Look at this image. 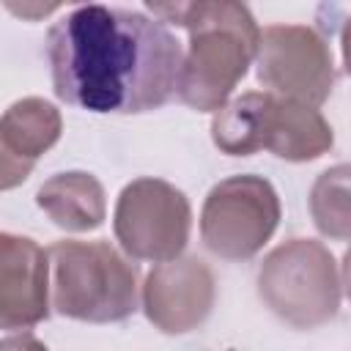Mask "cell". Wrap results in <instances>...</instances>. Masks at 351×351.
I'll return each instance as SVG.
<instances>
[{
    "instance_id": "11",
    "label": "cell",
    "mask_w": 351,
    "mask_h": 351,
    "mask_svg": "<svg viewBox=\"0 0 351 351\" xmlns=\"http://www.w3.org/2000/svg\"><path fill=\"white\" fill-rule=\"evenodd\" d=\"M36 206L63 230L88 233L107 217V195L101 181L85 170H66L49 176L36 189Z\"/></svg>"
},
{
    "instance_id": "6",
    "label": "cell",
    "mask_w": 351,
    "mask_h": 351,
    "mask_svg": "<svg viewBox=\"0 0 351 351\" xmlns=\"http://www.w3.org/2000/svg\"><path fill=\"white\" fill-rule=\"evenodd\" d=\"M192 230L189 197L170 181L143 176L129 181L112 211V233L132 261L165 263L184 252Z\"/></svg>"
},
{
    "instance_id": "13",
    "label": "cell",
    "mask_w": 351,
    "mask_h": 351,
    "mask_svg": "<svg viewBox=\"0 0 351 351\" xmlns=\"http://www.w3.org/2000/svg\"><path fill=\"white\" fill-rule=\"evenodd\" d=\"M269 104L271 93L266 90H247L228 99L211 115V143L228 156H252L263 151Z\"/></svg>"
},
{
    "instance_id": "16",
    "label": "cell",
    "mask_w": 351,
    "mask_h": 351,
    "mask_svg": "<svg viewBox=\"0 0 351 351\" xmlns=\"http://www.w3.org/2000/svg\"><path fill=\"white\" fill-rule=\"evenodd\" d=\"M0 351H49V348L30 332H14L0 340Z\"/></svg>"
},
{
    "instance_id": "14",
    "label": "cell",
    "mask_w": 351,
    "mask_h": 351,
    "mask_svg": "<svg viewBox=\"0 0 351 351\" xmlns=\"http://www.w3.org/2000/svg\"><path fill=\"white\" fill-rule=\"evenodd\" d=\"M313 225L335 241H348L351 236V167L346 162L324 170L307 197Z\"/></svg>"
},
{
    "instance_id": "3",
    "label": "cell",
    "mask_w": 351,
    "mask_h": 351,
    "mask_svg": "<svg viewBox=\"0 0 351 351\" xmlns=\"http://www.w3.org/2000/svg\"><path fill=\"white\" fill-rule=\"evenodd\" d=\"M49 307L82 324H118L140 307L134 266L110 241L63 239L47 250Z\"/></svg>"
},
{
    "instance_id": "5",
    "label": "cell",
    "mask_w": 351,
    "mask_h": 351,
    "mask_svg": "<svg viewBox=\"0 0 351 351\" xmlns=\"http://www.w3.org/2000/svg\"><path fill=\"white\" fill-rule=\"evenodd\" d=\"M282 208L263 176L239 173L214 184L200 208V241L222 261H250L274 236Z\"/></svg>"
},
{
    "instance_id": "7",
    "label": "cell",
    "mask_w": 351,
    "mask_h": 351,
    "mask_svg": "<svg viewBox=\"0 0 351 351\" xmlns=\"http://www.w3.org/2000/svg\"><path fill=\"white\" fill-rule=\"evenodd\" d=\"M252 66L266 93L310 107H321L337 82L329 41L307 25L261 27Z\"/></svg>"
},
{
    "instance_id": "17",
    "label": "cell",
    "mask_w": 351,
    "mask_h": 351,
    "mask_svg": "<svg viewBox=\"0 0 351 351\" xmlns=\"http://www.w3.org/2000/svg\"><path fill=\"white\" fill-rule=\"evenodd\" d=\"M14 14H19V16H41V14H49V11H58L60 5H8Z\"/></svg>"
},
{
    "instance_id": "4",
    "label": "cell",
    "mask_w": 351,
    "mask_h": 351,
    "mask_svg": "<svg viewBox=\"0 0 351 351\" xmlns=\"http://www.w3.org/2000/svg\"><path fill=\"white\" fill-rule=\"evenodd\" d=\"M346 274L332 250L315 239H288L258 266L261 302L293 329H318L337 318Z\"/></svg>"
},
{
    "instance_id": "10",
    "label": "cell",
    "mask_w": 351,
    "mask_h": 351,
    "mask_svg": "<svg viewBox=\"0 0 351 351\" xmlns=\"http://www.w3.org/2000/svg\"><path fill=\"white\" fill-rule=\"evenodd\" d=\"M335 145V129L318 107L271 96L263 151L285 162H313Z\"/></svg>"
},
{
    "instance_id": "12",
    "label": "cell",
    "mask_w": 351,
    "mask_h": 351,
    "mask_svg": "<svg viewBox=\"0 0 351 351\" xmlns=\"http://www.w3.org/2000/svg\"><path fill=\"white\" fill-rule=\"evenodd\" d=\"M60 110L41 96L16 99L0 115V145L27 165H36L60 140Z\"/></svg>"
},
{
    "instance_id": "2",
    "label": "cell",
    "mask_w": 351,
    "mask_h": 351,
    "mask_svg": "<svg viewBox=\"0 0 351 351\" xmlns=\"http://www.w3.org/2000/svg\"><path fill=\"white\" fill-rule=\"evenodd\" d=\"M145 8L159 22L189 33L176 96L189 110L217 112L252 66L261 30L252 11L233 0L148 3Z\"/></svg>"
},
{
    "instance_id": "8",
    "label": "cell",
    "mask_w": 351,
    "mask_h": 351,
    "mask_svg": "<svg viewBox=\"0 0 351 351\" xmlns=\"http://www.w3.org/2000/svg\"><path fill=\"white\" fill-rule=\"evenodd\" d=\"M214 304V271L195 255H178L156 263L140 285V307L145 318L165 335H189L200 329Z\"/></svg>"
},
{
    "instance_id": "1",
    "label": "cell",
    "mask_w": 351,
    "mask_h": 351,
    "mask_svg": "<svg viewBox=\"0 0 351 351\" xmlns=\"http://www.w3.org/2000/svg\"><path fill=\"white\" fill-rule=\"evenodd\" d=\"M181 41L173 30L132 8L74 5L47 33L55 96L96 115H137L176 96Z\"/></svg>"
},
{
    "instance_id": "15",
    "label": "cell",
    "mask_w": 351,
    "mask_h": 351,
    "mask_svg": "<svg viewBox=\"0 0 351 351\" xmlns=\"http://www.w3.org/2000/svg\"><path fill=\"white\" fill-rule=\"evenodd\" d=\"M33 167H36V165H27V162H22V159L11 156V154L0 145V192L14 189V186L25 184V181H27V176L33 173Z\"/></svg>"
},
{
    "instance_id": "9",
    "label": "cell",
    "mask_w": 351,
    "mask_h": 351,
    "mask_svg": "<svg viewBox=\"0 0 351 351\" xmlns=\"http://www.w3.org/2000/svg\"><path fill=\"white\" fill-rule=\"evenodd\" d=\"M49 313L47 250L30 236L0 230V329L27 332Z\"/></svg>"
}]
</instances>
